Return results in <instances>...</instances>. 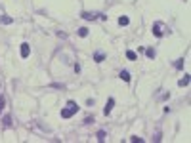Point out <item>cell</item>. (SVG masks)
Here are the masks:
<instances>
[{
	"instance_id": "obj_4",
	"label": "cell",
	"mask_w": 191,
	"mask_h": 143,
	"mask_svg": "<svg viewBox=\"0 0 191 143\" xmlns=\"http://www.w3.org/2000/svg\"><path fill=\"white\" fill-rule=\"evenodd\" d=\"M113 105H115V99H113V97H109V101H107V105H105V115H109V113H111V109H113Z\"/></svg>"
},
{
	"instance_id": "obj_17",
	"label": "cell",
	"mask_w": 191,
	"mask_h": 143,
	"mask_svg": "<svg viewBox=\"0 0 191 143\" xmlns=\"http://www.w3.org/2000/svg\"><path fill=\"white\" fill-rule=\"evenodd\" d=\"M4 97H2V96H0V113H2V111H4Z\"/></svg>"
},
{
	"instance_id": "obj_7",
	"label": "cell",
	"mask_w": 191,
	"mask_h": 143,
	"mask_svg": "<svg viewBox=\"0 0 191 143\" xmlns=\"http://www.w3.org/2000/svg\"><path fill=\"white\" fill-rule=\"evenodd\" d=\"M128 23H130V19H128L126 15H120V17H118V25H120V27H126Z\"/></svg>"
},
{
	"instance_id": "obj_18",
	"label": "cell",
	"mask_w": 191,
	"mask_h": 143,
	"mask_svg": "<svg viewBox=\"0 0 191 143\" xmlns=\"http://www.w3.org/2000/svg\"><path fill=\"white\" fill-rule=\"evenodd\" d=\"M90 122H94V116H86L84 118V124H90Z\"/></svg>"
},
{
	"instance_id": "obj_5",
	"label": "cell",
	"mask_w": 191,
	"mask_h": 143,
	"mask_svg": "<svg viewBox=\"0 0 191 143\" xmlns=\"http://www.w3.org/2000/svg\"><path fill=\"white\" fill-rule=\"evenodd\" d=\"M153 34H155V36H163V31H161V23H155L153 25Z\"/></svg>"
},
{
	"instance_id": "obj_3",
	"label": "cell",
	"mask_w": 191,
	"mask_h": 143,
	"mask_svg": "<svg viewBox=\"0 0 191 143\" xmlns=\"http://www.w3.org/2000/svg\"><path fill=\"white\" fill-rule=\"evenodd\" d=\"M75 113H73V109H61V118H71V116H73Z\"/></svg>"
},
{
	"instance_id": "obj_6",
	"label": "cell",
	"mask_w": 191,
	"mask_h": 143,
	"mask_svg": "<svg viewBox=\"0 0 191 143\" xmlns=\"http://www.w3.org/2000/svg\"><path fill=\"white\" fill-rule=\"evenodd\" d=\"M0 23H2V25H10V23H14V19L8 17V15H0Z\"/></svg>"
},
{
	"instance_id": "obj_13",
	"label": "cell",
	"mask_w": 191,
	"mask_h": 143,
	"mask_svg": "<svg viewBox=\"0 0 191 143\" xmlns=\"http://www.w3.org/2000/svg\"><path fill=\"white\" fill-rule=\"evenodd\" d=\"M126 57H128V59H132V61H134V59H136V57H138V56H136V52H132V50H128V52H126Z\"/></svg>"
},
{
	"instance_id": "obj_1",
	"label": "cell",
	"mask_w": 191,
	"mask_h": 143,
	"mask_svg": "<svg viewBox=\"0 0 191 143\" xmlns=\"http://www.w3.org/2000/svg\"><path fill=\"white\" fill-rule=\"evenodd\" d=\"M29 54H31V46H29L27 42H23L21 44V57L25 59V57H29Z\"/></svg>"
},
{
	"instance_id": "obj_10",
	"label": "cell",
	"mask_w": 191,
	"mask_h": 143,
	"mask_svg": "<svg viewBox=\"0 0 191 143\" xmlns=\"http://www.w3.org/2000/svg\"><path fill=\"white\" fill-rule=\"evenodd\" d=\"M187 84H189V74H185V76H183V78L180 80V82H178V86H180V88H183V86H187Z\"/></svg>"
},
{
	"instance_id": "obj_19",
	"label": "cell",
	"mask_w": 191,
	"mask_h": 143,
	"mask_svg": "<svg viewBox=\"0 0 191 143\" xmlns=\"http://www.w3.org/2000/svg\"><path fill=\"white\" fill-rule=\"evenodd\" d=\"M130 141H143V139H141V138H138V135H132V138H130Z\"/></svg>"
},
{
	"instance_id": "obj_12",
	"label": "cell",
	"mask_w": 191,
	"mask_h": 143,
	"mask_svg": "<svg viewBox=\"0 0 191 143\" xmlns=\"http://www.w3.org/2000/svg\"><path fill=\"white\" fill-rule=\"evenodd\" d=\"M78 36H88V29L86 27H80V29H78Z\"/></svg>"
},
{
	"instance_id": "obj_8",
	"label": "cell",
	"mask_w": 191,
	"mask_h": 143,
	"mask_svg": "<svg viewBox=\"0 0 191 143\" xmlns=\"http://www.w3.org/2000/svg\"><path fill=\"white\" fill-rule=\"evenodd\" d=\"M103 59H105V54H103V52H98V54L94 56V61H96V63H101Z\"/></svg>"
},
{
	"instance_id": "obj_15",
	"label": "cell",
	"mask_w": 191,
	"mask_h": 143,
	"mask_svg": "<svg viewBox=\"0 0 191 143\" xmlns=\"http://www.w3.org/2000/svg\"><path fill=\"white\" fill-rule=\"evenodd\" d=\"M98 141H105V132H103V130L98 132Z\"/></svg>"
},
{
	"instance_id": "obj_14",
	"label": "cell",
	"mask_w": 191,
	"mask_h": 143,
	"mask_svg": "<svg viewBox=\"0 0 191 143\" xmlns=\"http://www.w3.org/2000/svg\"><path fill=\"white\" fill-rule=\"evenodd\" d=\"M183 63H185L183 59H178L176 63H174V67H176V69H183Z\"/></svg>"
},
{
	"instance_id": "obj_16",
	"label": "cell",
	"mask_w": 191,
	"mask_h": 143,
	"mask_svg": "<svg viewBox=\"0 0 191 143\" xmlns=\"http://www.w3.org/2000/svg\"><path fill=\"white\" fill-rule=\"evenodd\" d=\"M4 126H6V128H10V126H12V118H10L8 115L4 116Z\"/></svg>"
},
{
	"instance_id": "obj_9",
	"label": "cell",
	"mask_w": 191,
	"mask_h": 143,
	"mask_svg": "<svg viewBox=\"0 0 191 143\" xmlns=\"http://www.w3.org/2000/svg\"><path fill=\"white\" fill-rule=\"evenodd\" d=\"M118 76H120L124 82H130V73H128V71H120V74H118Z\"/></svg>"
},
{
	"instance_id": "obj_2",
	"label": "cell",
	"mask_w": 191,
	"mask_h": 143,
	"mask_svg": "<svg viewBox=\"0 0 191 143\" xmlns=\"http://www.w3.org/2000/svg\"><path fill=\"white\" fill-rule=\"evenodd\" d=\"M98 15H100V14H96V12H82V17L88 19V21H94V19H98Z\"/></svg>"
},
{
	"instance_id": "obj_11",
	"label": "cell",
	"mask_w": 191,
	"mask_h": 143,
	"mask_svg": "<svg viewBox=\"0 0 191 143\" xmlns=\"http://www.w3.org/2000/svg\"><path fill=\"white\" fill-rule=\"evenodd\" d=\"M145 56L149 57V59H155V50H153V48H147V50H145Z\"/></svg>"
}]
</instances>
